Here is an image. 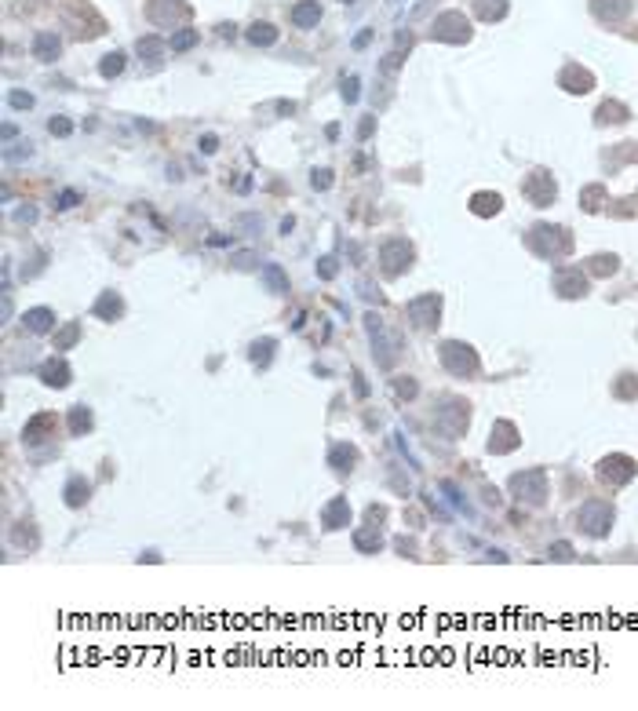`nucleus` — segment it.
I'll return each instance as SVG.
<instances>
[{"label": "nucleus", "instance_id": "24", "mask_svg": "<svg viewBox=\"0 0 638 711\" xmlns=\"http://www.w3.org/2000/svg\"><path fill=\"white\" fill-rule=\"evenodd\" d=\"M194 44H197V30H179L172 37V51H190Z\"/></svg>", "mask_w": 638, "mask_h": 711}, {"label": "nucleus", "instance_id": "12", "mask_svg": "<svg viewBox=\"0 0 638 711\" xmlns=\"http://www.w3.org/2000/svg\"><path fill=\"white\" fill-rule=\"evenodd\" d=\"M562 88L565 92H591V73L580 70V66H569L562 73Z\"/></svg>", "mask_w": 638, "mask_h": 711}, {"label": "nucleus", "instance_id": "28", "mask_svg": "<svg viewBox=\"0 0 638 711\" xmlns=\"http://www.w3.org/2000/svg\"><path fill=\"white\" fill-rule=\"evenodd\" d=\"M8 102L15 106V110H30V106H33V95H30V92H11Z\"/></svg>", "mask_w": 638, "mask_h": 711}, {"label": "nucleus", "instance_id": "21", "mask_svg": "<svg viewBox=\"0 0 638 711\" xmlns=\"http://www.w3.org/2000/svg\"><path fill=\"white\" fill-rule=\"evenodd\" d=\"M51 423H55V416H33V420L26 423V430H23V438H26V442H40V430L51 427Z\"/></svg>", "mask_w": 638, "mask_h": 711}, {"label": "nucleus", "instance_id": "19", "mask_svg": "<svg viewBox=\"0 0 638 711\" xmlns=\"http://www.w3.org/2000/svg\"><path fill=\"white\" fill-rule=\"evenodd\" d=\"M329 463H332L336 470H350V463H354V449H350V445H336V449H332V456H329Z\"/></svg>", "mask_w": 638, "mask_h": 711}, {"label": "nucleus", "instance_id": "2", "mask_svg": "<svg viewBox=\"0 0 638 711\" xmlns=\"http://www.w3.org/2000/svg\"><path fill=\"white\" fill-rule=\"evenodd\" d=\"M441 361L449 365V372H456V376H471L478 369V358L471 354V347H460V343H445Z\"/></svg>", "mask_w": 638, "mask_h": 711}, {"label": "nucleus", "instance_id": "22", "mask_svg": "<svg viewBox=\"0 0 638 711\" xmlns=\"http://www.w3.org/2000/svg\"><path fill=\"white\" fill-rule=\"evenodd\" d=\"M164 48H168V44H164L161 37H142V40H139V55H142V59H157V55H164Z\"/></svg>", "mask_w": 638, "mask_h": 711}, {"label": "nucleus", "instance_id": "16", "mask_svg": "<svg viewBox=\"0 0 638 711\" xmlns=\"http://www.w3.org/2000/svg\"><path fill=\"white\" fill-rule=\"evenodd\" d=\"M121 70H124V55L121 51H110L102 62H99V73L106 77V80H114V77H121Z\"/></svg>", "mask_w": 638, "mask_h": 711}, {"label": "nucleus", "instance_id": "8", "mask_svg": "<svg viewBox=\"0 0 638 711\" xmlns=\"http://www.w3.org/2000/svg\"><path fill=\"white\" fill-rule=\"evenodd\" d=\"M40 379H44L48 387H66L70 383V365L62 358H51L44 369H40Z\"/></svg>", "mask_w": 638, "mask_h": 711}, {"label": "nucleus", "instance_id": "29", "mask_svg": "<svg viewBox=\"0 0 638 711\" xmlns=\"http://www.w3.org/2000/svg\"><path fill=\"white\" fill-rule=\"evenodd\" d=\"M48 132H51V135H70V132H73V124H70L66 117H55V121L48 124Z\"/></svg>", "mask_w": 638, "mask_h": 711}, {"label": "nucleus", "instance_id": "30", "mask_svg": "<svg viewBox=\"0 0 638 711\" xmlns=\"http://www.w3.org/2000/svg\"><path fill=\"white\" fill-rule=\"evenodd\" d=\"M310 183H314V190H329V186H332V171H325V168H321V171H314V179H310Z\"/></svg>", "mask_w": 638, "mask_h": 711}, {"label": "nucleus", "instance_id": "18", "mask_svg": "<svg viewBox=\"0 0 638 711\" xmlns=\"http://www.w3.org/2000/svg\"><path fill=\"white\" fill-rule=\"evenodd\" d=\"M77 339H80V325H77V321H70V325L55 336V351H70Z\"/></svg>", "mask_w": 638, "mask_h": 711}, {"label": "nucleus", "instance_id": "35", "mask_svg": "<svg viewBox=\"0 0 638 711\" xmlns=\"http://www.w3.org/2000/svg\"><path fill=\"white\" fill-rule=\"evenodd\" d=\"M398 62H401V55H398V51H391L387 59H383V70H398Z\"/></svg>", "mask_w": 638, "mask_h": 711}, {"label": "nucleus", "instance_id": "9", "mask_svg": "<svg viewBox=\"0 0 638 711\" xmlns=\"http://www.w3.org/2000/svg\"><path fill=\"white\" fill-rule=\"evenodd\" d=\"M317 18H321V8H317V0H303V4H295V11H292V23L300 26V30L317 26Z\"/></svg>", "mask_w": 638, "mask_h": 711}, {"label": "nucleus", "instance_id": "31", "mask_svg": "<svg viewBox=\"0 0 638 711\" xmlns=\"http://www.w3.org/2000/svg\"><path fill=\"white\" fill-rule=\"evenodd\" d=\"M317 274H321V277H336V260H332V255H325V260H321Z\"/></svg>", "mask_w": 638, "mask_h": 711}, {"label": "nucleus", "instance_id": "13", "mask_svg": "<svg viewBox=\"0 0 638 711\" xmlns=\"http://www.w3.org/2000/svg\"><path fill=\"white\" fill-rule=\"evenodd\" d=\"M121 310H124V303H121V296H114V292H106L99 303H95V314L99 317H106V321H114V317H121Z\"/></svg>", "mask_w": 638, "mask_h": 711}, {"label": "nucleus", "instance_id": "7", "mask_svg": "<svg viewBox=\"0 0 638 711\" xmlns=\"http://www.w3.org/2000/svg\"><path fill=\"white\" fill-rule=\"evenodd\" d=\"M321 522H325V529H343L347 522H350V504L339 497V500H332L329 507H325V514H321Z\"/></svg>", "mask_w": 638, "mask_h": 711}, {"label": "nucleus", "instance_id": "32", "mask_svg": "<svg viewBox=\"0 0 638 711\" xmlns=\"http://www.w3.org/2000/svg\"><path fill=\"white\" fill-rule=\"evenodd\" d=\"M80 198H77V193L73 190H66V193H59V208H73Z\"/></svg>", "mask_w": 638, "mask_h": 711}, {"label": "nucleus", "instance_id": "5", "mask_svg": "<svg viewBox=\"0 0 638 711\" xmlns=\"http://www.w3.org/2000/svg\"><path fill=\"white\" fill-rule=\"evenodd\" d=\"M150 15H154V23H157V26H172L176 18H186V8L179 4V0H154Z\"/></svg>", "mask_w": 638, "mask_h": 711}, {"label": "nucleus", "instance_id": "27", "mask_svg": "<svg viewBox=\"0 0 638 711\" xmlns=\"http://www.w3.org/2000/svg\"><path fill=\"white\" fill-rule=\"evenodd\" d=\"M357 95H361V80H357V77H347V80H343V99H347V102H357Z\"/></svg>", "mask_w": 638, "mask_h": 711}, {"label": "nucleus", "instance_id": "23", "mask_svg": "<svg viewBox=\"0 0 638 711\" xmlns=\"http://www.w3.org/2000/svg\"><path fill=\"white\" fill-rule=\"evenodd\" d=\"M88 427H92V413L84 405H77L73 413H70V430H73V435H84Z\"/></svg>", "mask_w": 638, "mask_h": 711}, {"label": "nucleus", "instance_id": "25", "mask_svg": "<svg viewBox=\"0 0 638 711\" xmlns=\"http://www.w3.org/2000/svg\"><path fill=\"white\" fill-rule=\"evenodd\" d=\"M474 212H478V215L500 212V198H496V193H478V198H474Z\"/></svg>", "mask_w": 638, "mask_h": 711}, {"label": "nucleus", "instance_id": "37", "mask_svg": "<svg viewBox=\"0 0 638 711\" xmlns=\"http://www.w3.org/2000/svg\"><path fill=\"white\" fill-rule=\"evenodd\" d=\"M18 219H23V223H33L37 212H33V208H23V212H18Z\"/></svg>", "mask_w": 638, "mask_h": 711}, {"label": "nucleus", "instance_id": "4", "mask_svg": "<svg viewBox=\"0 0 638 711\" xmlns=\"http://www.w3.org/2000/svg\"><path fill=\"white\" fill-rule=\"evenodd\" d=\"M409 317L416 321L419 329H427L431 321L438 317V296H423V299H412V303H409Z\"/></svg>", "mask_w": 638, "mask_h": 711}, {"label": "nucleus", "instance_id": "39", "mask_svg": "<svg viewBox=\"0 0 638 711\" xmlns=\"http://www.w3.org/2000/svg\"><path fill=\"white\" fill-rule=\"evenodd\" d=\"M343 4H354V0H343Z\"/></svg>", "mask_w": 638, "mask_h": 711}, {"label": "nucleus", "instance_id": "6", "mask_svg": "<svg viewBox=\"0 0 638 711\" xmlns=\"http://www.w3.org/2000/svg\"><path fill=\"white\" fill-rule=\"evenodd\" d=\"M525 193H529V198H533L536 205H547L551 198H555V183H551V176H544V171H536V176L525 183Z\"/></svg>", "mask_w": 638, "mask_h": 711}, {"label": "nucleus", "instance_id": "15", "mask_svg": "<svg viewBox=\"0 0 638 711\" xmlns=\"http://www.w3.org/2000/svg\"><path fill=\"white\" fill-rule=\"evenodd\" d=\"M263 281L270 285V292H278V296L288 292V281H285V274H281L278 263H266V267H263Z\"/></svg>", "mask_w": 638, "mask_h": 711}, {"label": "nucleus", "instance_id": "10", "mask_svg": "<svg viewBox=\"0 0 638 711\" xmlns=\"http://www.w3.org/2000/svg\"><path fill=\"white\" fill-rule=\"evenodd\" d=\"M59 37L55 33H37V40H33V55L40 59V62H55V55H59Z\"/></svg>", "mask_w": 638, "mask_h": 711}, {"label": "nucleus", "instance_id": "14", "mask_svg": "<svg viewBox=\"0 0 638 711\" xmlns=\"http://www.w3.org/2000/svg\"><path fill=\"white\" fill-rule=\"evenodd\" d=\"M248 40H252L255 48H266V44H274V40H278V30H274L270 23H255V26L248 30Z\"/></svg>", "mask_w": 638, "mask_h": 711}, {"label": "nucleus", "instance_id": "36", "mask_svg": "<svg viewBox=\"0 0 638 711\" xmlns=\"http://www.w3.org/2000/svg\"><path fill=\"white\" fill-rule=\"evenodd\" d=\"M369 40H372V30H365V33H357V37H354V48H365V44H369Z\"/></svg>", "mask_w": 638, "mask_h": 711}, {"label": "nucleus", "instance_id": "38", "mask_svg": "<svg viewBox=\"0 0 638 711\" xmlns=\"http://www.w3.org/2000/svg\"><path fill=\"white\" fill-rule=\"evenodd\" d=\"M278 114H288V117H292V114H295V102H278Z\"/></svg>", "mask_w": 638, "mask_h": 711}, {"label": "nucleus", "instance_id": "11", "mask_svg": "<svg viewBox=\"0 0 638 711\" xmlns=\"http://www.w3.org/2000/svg\"><path fill=\"white\" fill-rule=\"evenodd\" d=\"M23 325H26L30 332H37V336H40V332H48V329L55 325V314H51L48 307H37V310H30V314L23 317Z\"/></svg>", "mask_w": 638, "mask_h": 711}, {"label": "nucleus", "instance_id": "1", "mask_svg": "<svg viewBox=\"0 0 638 711\" xmlns=\"http://www.w3.org/2000/svg\"><path fill=\"white\" fill-rule=\"evenodd\" d=\"M434 37L449 40V44H463V40L471 37V26H467V18L460 11H445L434 18Z\"/></svg>", "mask_w": 638, "mask_h": 711}, {"label": "nucleus", "instance_id": "33", "mask_svg": "<svg viewBox=\"0 0 638 711\" xmlns=\"http://www.w3.org/2000/svg\"><path fill=\"white\" fill-rule=\"evenodd\" d=\"M372 128H376V121L365 117V121H361V128H357V139H369V135H372Z\"/></svg>", "mask_w": 638, "mask_h": 711}, {"label": "nucleus", "instance_id": "34", "mask_svg": "<svg viewBox=\"0 0 638 711\" xmlns=\"http://www.w3.org/2000/svg\"><path fill=\"white\" fill-rule=\"evenodd\" d=\"M201 150H204V154H216V150H219V139H216V135H204V139H201Z\"/></svg>", "mask_w": 638, "mask_h": 711}, {"label": "nucleus", "instance_id": "20", "mask_svg": "<svg viewBox=\"0 0 638 711\" xmlns=\"http://www.w3.org/2000/svg\"><path fill=\"white\" fill-rule=\"evenodd\" d=\"M478 15L493 23V18H503V15H507V4H503V0H478Z\"/></svg>", "mask_w": 638, "mask_h": 711}, {"label": "nucleus", "instance_id": "3", "mask_svg": "<svg viewBox=\"0 0 638 711\" xmlns=\"http://www.w3.org/2000/svg\"><path fill=\"white\" fill-rule=\"evenodd\" d=\"M409 260H412V248L405 241L383 245V267H387V274H401V270L409 267Z\"/></svg>", "mask_w": 638, "mask_h": 711}, {"label": "nucleus", "instance_id": "17", "mask_svg": "<svg viewBox=\"0 0 638 711\" xmlns=\"http://www.w3.org/2000/svg\"><path fill=\"white\" fill-rule=\"evenodd\" d=\"M88 492H92V489H88V482L73 478V482L66 485V504H70V507H80L84 500H88Z\"/></svg>", "mask_w": 638, "mask_h": 711}, {"label": "nucleus", "instance_id": "26", "mask_svg": "<svg viewBox=\"0 0 638 711\" xmlns=\"http://www.w3.org/2000/svg\"><path fill=\"white\" fill-rule=\"evenodd\" d=\"M270 351H274V339H263V343H255V347H252V361L266 365V361H270Z\"/></svg>", "mask_w": 638, "mask_h": 711}]
</instances>
